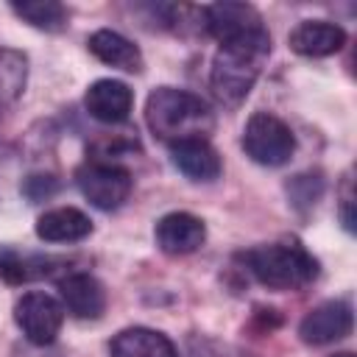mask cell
Returning a JSON list of instances; mask_svg holds the SVG:
<instances>
[{
	"mask_svg": "<svg viewBox=\"0 0 357 357\" xmlns=\"http://www.w3.org/2000/svg\"><path fill=\"white\" fill-rule=\"evenodd\" d=\"M145 123L153 137L173 145L181 139H206V134L215 128V114L195 92L156 86L145 100Z\"/></svg>",
	"mask_w": 357,
	"mask_h": 357,
	"instance_id": "cell-2",
	"label": "cell"
},
{
	"mask_svg": "<svg viewBox=\"0 0 357 357\" xmlns=\"http://www.w3.org/2000/svg\"><path fill=\"white\" fill-rule=\"evenodd\" d=\"M271 59V33L268 28L248 31L243 36L220 42L212 70H209V86L215 98L223 106H237L248 98L257 78L262 75L265 64Z\"/></svg>",
	"mask_w": 357,
	"mask_h": 357,
	"instance_id": "cell-1",
	"label": "cell"
},
{
	"mask_svg": "<svg viewBox=\"0 0 357 357\" xmlns=\"http://www.w3.org/2000/svg\"><path fill=\"white\" fill-rule=\"evenodd\" d=\"M243 151L262 167H282L296 153V134L282 117L271 112H254L243 128Z\"/></svg>",
	"mask_w": 357,
	"mask_h": 357,
	"instance_id": "cell-4",
	"label": "cell"
},
{
	"mask_svg": "<svg viewBox=\"0 0 357 357\" xmlns=\"http://www.w3.org/2000/svg\"><path fill=\"white\" fill-rule=\"evenodd\" d=\"M354 195H351V181L343 184V198H340V220H343V229L346 231H354Z\"/></svg>",
	"mask_w": 357,
	"mask_h": 357,
	"instance_id": "cell-21",
	"label": "cell"
},
{
	"mask_svg": "<svg viewBox=\"0 0 357 357\" xmlns=\"http://www.w3.org/2000/svg\"><path fill=\"white\" fill-rule=\"evenodd\" d=\"M11 11L25 20L28 25L39 28V31H47V33H59L67 28V8L56 0H22V3H11Z\"/></svg>",
	"mask_w": 357,
	"mask_h": 357,
	"instance_id": "cell-18",
	"label": "cell"
},
{
	"mask_svg": "<svg viewBox=\"0 0 357 357\" xmlns=\"http://www.w3.org/2000/svg\"><path fill=\"white\" fill-rule=\"evenodd\" d=\"M112 357H178L173 340L148 326H128L109 343Z\"/></svg>",
	"mask_w": 357,
	"mask_h": 357,
	"instance_id": "cell-16",
	"label": "cell"
},
{
	"mask_svg": "<svg viewBox=\"0 0 357 357\" xmlns=\"http://www.w3.org/2000/svg\"><path fill=\"white\" fill-rule=\"evenodd\" d=\"M153 237H156V245L162 254L184 257V254H192L204 245L206 226L201 218H195L190 212H167L156 220Z\"/></svg>",
	"mask_w": 357,
	"mask_h": 357,
	"instance_id": "cell-8",
	"label": "cell"
},
{
	"mask_svg": "<svg viewBox=\"0 0 357 357\" xmlns=\"http://www.w3.org/2000/svg\"><path fill=\"white\" fill-rule=\"evenodd\" d=\"M324 192V178L321 173H301V176H293L287 181V195H290V204L296 209H310Z\"/></svg>",
	"mask_w": 357,
	"mask_h": 357,
	"instance_id": "cell-20",
	"label": "cell"
},
{
	"mask_svg": "<svg viewBox=\"0 0 357 357\" xmlns=\"http://www.w3.org/2000/svg\"><path fill=\"white\" fill-rule=\"evenodd\" d=\"M61 307L78 321H98L106 310V290L103 284L84 271H73L59 279Z\"/></svg>",
	"mask_w": 357,
	"mask_h": 357,
	"instance_id": "cell-10",
	"label": "cell"
},
{
	"mask_svg": "<svg viewBox=\"0 0 357 357\" xmlns=\"http://www.w3.org/2000/svg\"><path fill=\"white\" fill-rule=\"evenodd\" d=\"M86 47H89V53H92L98 61H103V64H109V67H117V70H123V73H142V67H145L142 50H139L131 39H126L123 33H117V31H112V28L95 31V33L86 39Z\"/></svg>",
	"mask_w": 357,
	"mask_h": 357,
	"instance_id": "cell-14",
	"label": "cell"
},
{
	"mask_svg": "<svg viewBox=\"0 0 357 357\" xmlns=\"http://www.w3.org/2000/svg\"><path fill=\"white\" fill-rule=\"evenodd\" d=\"M14 321L22 329L25 340L33 346H50L56 343L61 324H64V307L45 290H31L20 296L14 304Z\"/></svg>",
	"mask_w": 357,
	"mask_h": 357,
	"instance_id": "cell-6",
	"label": "cell"
},
{
	"mask_svg": "<svg viewBox=\"0 0 357 357\" xmlns=\"http://www.w3.org/2000/svg\"><path fill=\"white\" fill-rule=\"evenodd\" d=\"M204 357H248V354H240V351H234V349H220V351H209V354H204Z\"/></svg>",
	"mask_w": 357,
	"mask_h": 357,
	"instance_id": "cell-22",
	"label": "cell"
},
{
	"mask_svg": "<svg viewBox=\"0 0 357 357\" xmlns=\"http://www.w3.org/2000/svg\"><path fill=\"white\" fill-rule=\"evenodd\" d=\"M332 357H354L351 351H337V354H332Z\"/></svg>",
	"mask_w": 357,
	"mask_h": 357,
	"instance_id": "cell-23",
	"label": "cell"
},
{
	"mask_svg": "<svg viewBox=\"0 0 357 357\" xmlns=\"http://www.w3.org/2000/svg\"><path fill=\"white\" fill-rule=\"evenodd\" d=\"M245 271L271 290H298L318 279V259L296 240L284 237L240 254Z\"/></svg>",
	"mask_w": 357,
	"mask_h": 357,
	"instance_id": "cell-3",
	"label": "cell"
},
{
	"mask_svg": "<svg viewBox=\"0 0 357 357\" xmlns=\"http://www.w3.org/2000/svg\"><path fill=\"white\" fill-rule=\"evenodd\" d=\"M75 184L81 190V195L103 212H112L117 206H123L131 195L134 178L126 167L112 165V162H86L84 167H78L75 173Z\"/></svg>",
	"mask_w": 357,
	"mask_h": 357,
	"instance_id": "cell-5",
	"label": "cell"
},
{
	"mask_svg": "<svg viewBox=\"0 0 357 357\" xmlns=\"http://www.w3.org/2000/svg\"><path fill=\"white\" fill-rule=\"evenodd\" d=\"M28 81V56L14 47H0V109L11 106Z\"/></svg>",
	"mask_w": 357,
	"mask_h": 357,
	"instance_id": "cell-19",
	"label": "cell"
},
{
	"mask_svg": "<svg viewBox=\"0 0 357 357\" xmlns=\"http://www.w3.org/2000/svg\"><path fill=\"white\" fill-rule=\"evenodd\" d=\"M92 234V220L75 206H56L39 215L36 237L45 243H81Z\"/></svg>",
	"mask_w": 357,
	"mask_h": 357,
	"instance_id": "cell-15",
	"label": "cell"
},
{
	"mask_svg": "<svg viewBox=\"0 0 357 357\" xmlns=\"http://www.w3.org/2000/svg\"><path fill=\"white\" fill-rule=\"evenodd\" d=\"M64 265H67V259H61V257H20L14 251H3L0 254V279L8 284H22L31 279L53 276Z\"/></svg>",
	"mask_w": 357,
	"mask_h": 357,
	"instance_id": "cell-17",
	"label": "cell"
},
{
	"mask_svg": "<svg viewBox=\"0 0 357 357\" xmlns=\"http://www.w3.org/2000/svg\"><path fill=\"white\" fill-rule=\"evenodd\" d=\"M287 45L298 56L324 59V56H335L346 45V31L329 20H304L290 31Z\"/></svg>",
	"mask_w": 357,
	"mask_h": 357,
	"instance_id": "cell-11",
	"label": "cell"
},
{
	"mask_svg": "<svg viewBox=\"0 0 357 357\" xmlns=\"http://www.w3.org/2000/svg\"><path fill=\"white\" fill-rule=\"evenodd\" d=\"M84 109L89 112L92 120L106 123V126H117V123L128 120V114L134 109V92L126 81L98 78L84 92Z\"/></svg>",
	"mask_w": 357,
	"mask_h": 357,
	"instance_id": "cell-7",
	"label": "cell"
},
{
	"mask_svg": "<svg viewBox=\"0 0 357 357\" xmlns=\"http://www.w3.org/2000/svg\"><path fill=\"white\" fill-rule=\"evenodd\" d=\"M170 162L190 181H215L223 173L220 153L209 145V139H181L170 145Z\"/></svg>",
	"mask_w": 357,
	"mask_h": 357,
	"instance_id": "cell-13",
	"label": "cell"
},
{
	"mask_svg": "<svg viewBox=\"0 0 357 357\" xmlns=\"http://www.w3.org/2000/svg\"><path fill=\"white\" fill-rule=\"evenodd\" d=\"M201 17H204V28L218 42L243 36V33L257 31V28H265L262 14L248 3H212V6L201 8Z\"/></svg>",
	"mask_w": 357,
	"mask_h": 357,
	"instance_id": "cell-12",
	"label": "cell"
},
{
	"mask_svg": "<svg viewBox=\"0 0 357 357\" xmlns=\"http://www.w3.org/2000/svg\"><path fill=\"white\" fill-rule=\"evenodd\" d=\"M351 324H354V318H351V307L346 301H324L301 318L298 335L307 346H326V343L346 337L351 332Z\"/></svg>",
	"mask_w": 357,
	"mask_h": 357,
	"instance_id": "cell-9",
	"label": "cell"
}]
</instances>
